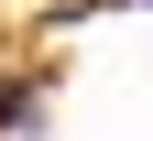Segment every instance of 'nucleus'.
<instances>
[{"instance_id": "1", "label": "nucleus", "mask_w": 153, "mask_h": 141, "mask_svg": "<svg viewBox=\"0 0 153 141\" xmlns=\"http://www.w3.org/2000/svg\"><path fill=\"white\" fill-rule=\"evenodd\" d=\"M22 109H33V87H22V76H0V130H11Z\"/></svg>"}]
</instances>
